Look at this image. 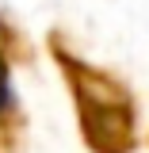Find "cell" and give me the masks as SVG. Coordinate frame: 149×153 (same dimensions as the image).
Listing matches in <instances>:
<instances>
[{
  "label": "cell",
  "instance_id": "6da1fadb",
  "mask_svg": "<svg viewBox=\"0 0 149 153\" xmlns=\"http://www.w3.org/2000/svg\"><path fill=\"white\" fill-rule=\"evenodd\" d=\"M54 46V61L69 80V92L76 103V119H80V134L92 153H130L134 149V100L122 80L111 73L96 69L88 61H80L61 46V38H50Z\"/></svg>",
  "mask_w": 149,
  "mask_h": 153
},
{
  "label": "cell",
  "instance_id": "7a4b0ae2",
  "mask_svg": "<svg viewBox=\"0 0 149 153\" xmlns=\"http://www.w3.org/2000/svg\"><path fill=\"white\" fill-rule=\"evenodd\" d=\"M19 138H23V111L12 84V61L0 50V153H16Z\"/></svg>",
  "mask_w": 149,
  "mask_h": 153
}]
</instances>
